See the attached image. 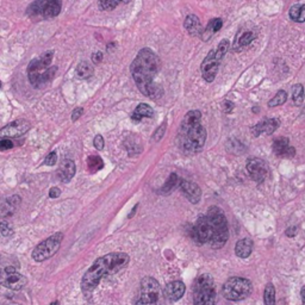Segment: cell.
Here are the masks:
<instances>
[{"label":"cell","instance_id":"obj_1","mask_svg":"<svg viewBox=\"0 0 305 305\" xmlns=\"http://www.w3.org/2000/svg\"><path fill=\"white\" fill-rule=\"evenodd\" d=\"M160 66L159 56L153 50L145 48L140 50L130 67L139 90L143 95L153 100H157L163 94V88L161 87V85L154 82V78L160 71Z\"/></svg>","mask_w":305,"mask_h":305},{"label":"cell","instance_id":"obj_2","mask_svg":"<svg viewBox=\"0 0 305 305\" xmlns=\"http://www.w3.org/2000/svg\"><path fill=\"white\" fill-rule=\"evenodd\" d=\"M129 261V255L125 253H111L95 260L82 278V290L85 292H92L105 276L118 272L119 269L128 265Z\"/></svg>","mask_w":305,"mask_h":305},{"label":"cell","instance_id":"obj_3","mask_svg":"<svg viewBox=\"0 0 305 305\" xmlns=\"http://www.w3.org/2000/svg\"><path fill=\"white\" fill-rule=\"evenodd\" d=\"M201 114L198 110L187 112L180 126L179 141L185 152L197 153L207 141V130L200 124Z\"/></svg>","mask_w":305,"mask_h":305},{"label":"cell","instance_id":"obj_4","mask_svg":"<svg viewBox=\"0 0 305 305\" xmlns=\"http://www.w3.org/2000/svg\"><path fill=\"white\" fill-rule=\"evenodd\" d=\"M207 217L209 222H210L212 230L210 246L215 249L222 248L229 238L228 222L224 212L217 207H211L209 209Z\"/></svg>","mask_w":305,"mask_h":305},{"label":"cell","instance_id":"obj_5","mask_svg":"<svg viewBox=\"0 0 305 305\" xmlns=\"http://www.w3.org/2000/svg\"><path fill=\"white\" fill-rule=\"evenodd\" d=\"M193 305H216L215 283L210 274L198 277L193 286Z\"/></svg>","mask_w":305,"mask_h":305},{"label":"cell","instance_id":"obj_6","mask_svg":"<svg viewBox=\"0 0 305 305\" xmlns=\"http://www.w3.org/2000/svg\"><path fill=\"white\" fill-rule=\"evenodd\" d=\"M56 71V66H47V64L39 57V59L32 60L31 62L29 63V67H27V77H29V80L31 82L32 86L40 88L46 86L48 82L53 80Z\"/></svg>","mask_w":305,"mask_h":305},{"label":"cell","instance_id":"obj_7","mask_svg":"<svg viewBox=\"0 0 305 305\" xmlns=\"http://www.w3.org/2000/svg\"><path fill=\"white\" fill-rule=\"evenodd\" d=\"M253 286L251 280L240 277H232L224 283L222 287V294L229 300H242L251 296Z\"/></svg>","mask_w":305,"mask_h":305},{"label":"cell","instance_id":"obj_8","mask_svg":"<svg viewBox=\"0 0 305 305\" xmlns=\"http://www.w3.org/2000/svg\"><path fill=\"white\" fill-rule=\"evenodd\" d=\"M62 0H35L27 9V15L42 18H54L61 12Z\"/></svg>","mask_w":305,"mask_h":305},{"label":"cell","instance_id":"obj_9","mask_svg":"<svg viewBox=\"0 0 305 305\" xmlns=\"http://www.w3.org/2000/svg\"><path fill=\"white\" fill-rule=\"evenodd\" d=\"M63 235L61 234V232H56V234H54L53 236H50V238L44 240L43 242H41L40 245H37L31 254L33 260L42 262L44 260L51 258L55 253L59 251Z\"/></svg>","mask_w":305,"mask_h":305},{"label":"cell","instance_id":"obj_10","mask_svg":"<svg viewBox=\"0 0 305 305\" xmlns=\"http://www.w3.org/2000/svg\"><path fill=\"white\" fill-rule=\"evenodd\" d=\"M160 287L159 283L152 277H146L142 279L141 287H140L139 304L141 305H153L159 299Z\"/></svg>","mask_w":305,"mask_h":305},{"label":"cell","instance_id":"obj_11","mask_svg":"<svg viewBox=\"0 0 305 305\" xmlns=\"http://www.w3.org/2000/svg\"><path fill=\"white\" fill-rule=\"evenodd\" d=\"M27 280L24 276L17 272L13 267H5L0 269V285L11 289L15 291H19L26 286Z\"/></svg>","mask_w":305,"mask_h":305},{"label":"cell","instance_id":"obj_12","mask_svg":"<svg viewBox=\"0 0 305 305\" xmlns=\"http://www.w3.org/2000/svg\"><path fill=\"white\" fill-rule=\"evenodd\" d=\"M247 172L256 183H261L266 179L267 174H268V166L262 159L259 157H249L246 163Z\"/></svg>","mask_w":305,"mask_h":305},{"label":"cell","instance_id":"obj_13","mask_svg":"<svg viewBox=\"0 0 305 305\" xmlns=\"http://www.w3.org/2000/svg\"><path fill=\"white\" fill-rule=\"evenodd\" d=\"M212 238V230L210 222L207 216L198 218L197 223L192 228V239L198 243H210Z\"/></svg>","mask_w":305,"mask_h":305},{"label":"cell","instance_id":"obj_14","mask_svg":"<svg viewBox=\"0 0 305 305\" xmlns=\"http://www.w3.org/2000/svg\"><path fill=\"white\" fill-rule=\"evenodd\" d=\"M30 123L26 119H17V121L10 123L3 129H0V139L5 137H18L25 133L30 129Z\"/></svg>","mask_w":305,"mask_h":305},{"label":"cell","instance_id":"obj_15","mask_svg":"<svg viewBox=\"0 0 305 305\" xmlns=\"http://www.w3.org/2000/svg\"><path fill=\"white\" fill-rule=\"evenodd\" d=\"M219 66V61L216 59L215 50H211L208 54V56L205 57L203 63H201L200 70H201V75L208 82H212L214 79L216 78Z\"/></svg>","mask_w":305,"mask_h":305},{"label":"cell","instance_id":"obj_16","mask_svg":"<svg viewBox=\"0 0 305 305\" xmlns=\"http://www.w3.org/2000/svg\"><path fill=\"white\" fill-rule=\"evenodd\" d=\"M180 190L183 191L185 197H186L191 203L197 204L198 201L200 200L201 191L197 184L192 183V181H188V180H181Z\"/></svg>","mask_w":305,"mask_h":305},{"label":"cell","instance_id":"obj_17","mask_svg":"<svg viewBox=\"0 0 305 305\" xmlns=\"http://www.w3.org/2000/svg\"><path fill=\"white\" fill-rule=\"evenodd\" d=\"M75 172H77V167H75L74 161L70 159H64L62 162H61L59 170H57V177H59V179L63 181V183H68V181L73 179Z\"/></svg>","mask_w":305,"mask_h":305},{"label":"cell","instance_id":"obj_18","mask_svg":"<svg viewBox=\"0 0 305 305\" xmlns=\"http://www.w3.org/2000/svg\"><path fill=\"white\" fill-rule=\"evenodd\" d=\"M273 150L280 157H292L296 154V150L290 146V141L286 137L277 139L273 142Z\"/></svg>","mask_w":305,"mask_h":305},{"label":"cell","instance_id":"obj_19","mask_svg":"<svg viewBox=\"0 0 305 305\" xmlns=\"http://www.w3.org/2000/svg\"><path fill=\"white\" fill-rule=\"evenodd\" d=\"M185 290H186V287H185L184 283L178 282L177 280V282L167 284V286L164 287L163 292H164V296H166V298H168L170 300L177 301L184 296Z\"/></svg>","mask_w":305,"mask_h":305},{"label":"cell","instance_id":"obj_20","mask_svg":"<svg viewBox=\"0 0 305 305\" xmlns=\"http://www.w3.org/2000/svg\"><path fill=\"white\" fill-rule=\"evenodd\" d=\"M20 205V197L19 196H11L3 201L0 204V215L3 216V218L10 217L17 211V209Z\"/></svg>","mask_w":305,"mask_h":305},{"label":"cell","instance_id":"obj_21","mask_svg":"<svg viewBox=\"0 0 305 305\" xmlns=\"http://www.w3.org/2000/svg\"><path fill=\"white\" fill-rule=\"evenodd\" d=\"M279 126V122L274 118H266L258 123L254 128H253V133L254 136H259L261 133H267V135H270L276 131V129Z\"/></svg>","mask_w":305,"mask_h":305},{"label":"cell","instance_id":"obj_22","mask_svg":"<svg viewBox=\"0 0 305 305\" xmlns=\"http://www.w3.org/2000/svg\"><path fill=\"white\" fill-rule=\"evenodd\" d=\"M253 252V241L251 239H242L236 243L235 254L241 259L248 258Z\"/></svg>","mask_w":305,"mask_h":305},{"label":"cell","instance_id":"obj_23","mask_svg":"<svg viewBox=\"0 0 305 305\" xmlns=\"http://www.w3.org/2000/svg\"><path fill=\"white\" fill-rule=\"evenodd\" d=\"M185 27H186V30L192 36L201 35V24L199 18L196 15H190L186 17V19H185Z\"/></svg>","mask_w":305,"mask_h":305},{"label":"cell","instance_id":"obj_24","mask_svg":"<svg viewBox=\"0 0 305 305\" xmlns=\"http://www.w3.org/2000/svg\"><path fill=\"white\" fill-rule=\"evenodd\" d=\"M153 116V109L150 108L148 104H145V103H142V104H140L137 108L135 109V111H133V114L131 115V118L133 121H141L143 117H152Z\"/></svg>","mask_w":305,"mask_h":305},{"label":"cell","instance_id":"obj_25","mask_svg":"<svg viewBox=\"0 0 305 305\" xmlns=\"http://www.w3.org/2000/svg\"><path fill=\"white\" fill-rule=\"evenodd\" d=\"M290 18L293 22L297 23H304L305 22V4H297L293 5L290 9Z\"/></svg>","mask_w":305,"mask_h":305},{"label":"cell","instance_id":"obj_26","mask_svg":"<svg viewBox=\"0 0 305 305\" xmlns=\"http://www.w3.org/2000/svg\"><path fill=\"white\" fill-rule=\"evenodd\" d=\"M222 25H223V22H222V19H219V18L211 19L210 22H209L207 29H205V31H204V33H205L204 40H208L209 37H211L215 32L219 31V30L222 29Z\"/></svg>","mask_w":305,"mask_h":305},{"label":"cell","instance_id":"obj_27","mask_svg":"<svg viewBox=\"0 0 305 305\" xmlns=\"http://www.w3.org/2000/svg\"><path fill=\"white\" fill-rule=\"evenodd\" d=\"M93 66L90 62H81L77 67V75L80 79H90L93 75Z\"/></svg>","mask_w":305,"mask_h":305},{"label":"cell","instance_id":"obj_28","mask_svg":"<svg viewBox=\"0 0 305 305\" xmlns=\"http://www.w3.org/2000/svg\"><path fill=\"white\" fill-rule=\"evenodd\" d=\"M87 166L91 173H95L104 167V161L97 155H92L87 159Z\"/></svg>","mask_w":305,"mask_h":305},{"label":"cell","instance_id":"obj_29","mask_svg":"<svg viewBox=\"0 0 305 305\" xmlns=\"http://www.w3.org/2000/svg\"><path fill=\"white\" fill-rule=\"evenodd\" d=\"M263 300H265V305H276V289H274L273 284L269 283L266 285Z\"/></svg>","mask_w":305,"mask_h":305},{"label":"cell","instance_id":"obj_30","mask_svg":"<svg viewBox=\"0 0 305 305\" xmlns=\"http://www.w3.org/2000/svg\"><path fill=\"white\" fill-rule=\"evenodd\" d=\"M129 2L130 0H100V2H99V6H100L101 10L111 11V10L117 8L118 5L126 4V3Z\"/></svg>","mask_w":305,"mask_h":305},{"label":"cell","instance_id":"obj_31","mask_svg":"<svg viewBox=\"0 0 305 305\" xmlns=\"http://www.w3.org/2000/svg\"><path fill=\"white\" fill-rule=\"evenodd\" d=\"M178 183H179V178H178L177 174L176 173L171 174L168 180L166 181V184L163 185L162 190H161V191H162V193H164V194L171 193V192H172L174 188L178 186Z\"/></svg>","mask_w":305,"mask_h":305},{"label":"cell","instance_id":"obj_32","mask_svg":"<svg viewBox=\"0 0 305 305\" xmlns=\"http://www.w3.org/2000/svg\"><path fill=\"white\" fill-rule=\"evenodd\" d=\"M292 99L293 103L296 105H301L304 100V87L303 85L297 84L296 86H293L292 88Z\"/></svg>","mask_w":305,"mask_h":305},{"label":"cell","instance_id":"obj_33","mask_svg":"<svg viewBox=\"0 0 305 305\" xmlns=\"http://www.w3.org/2000/svg\"><path fill=\"white\" fill-rule=\"evenodd\" d=\"M286 100H287V93L284 90H280L278 93H277L272 99H270L268 105L270 106V108H274V106L283 105Z\"/></svg>","mask_w":305,"mask_h":305},{"label":"cell","instance_id":"obj_34","mask_svg":"<svg viewBox=\"0 0 305 305\" xmlns=\"http://www.w3.org/2000/svg\"><path fill=\"white\" fill-rule=\"evenodd\" d=\"M228 50H229V41L223 40L221 43H219L217 50H215L216 59H217L218 61H221L225 56V54L228 53Z\"/></svg>","mask_w":305,"mask_h":305},{"label":"cell","instance_id":"obj_35","mask_svg":"<svg viewBox=\"0 0 305 305\" xmlns=\"http://www.w3.org/2000/svg\"><path fill=\"white\" fill-rule=\"evenodd\" d=\"M255 33L252 32V31H246L243 32L241 37H240L239 41H238V44L239 46H247V44H249L252 42L253 40L255 39Z\"/></svg>","mask_w":305,"mask_h":305},{"label":"cell","instance_id":"obj_36","mask_svg":"<svg viewBox=\"0 0 305 305\" xmlns=\"http://www.w3.org/2000/svg\"><path fill=\"white\" fill-rule=\"evenodd\" d=\"M0 231H2V234L4 236H11L13 234V229L11 224H10L5 218H3L2 221H0Z\"/></svg>","mask_w":305,"mask_h":305},{"label":"cell","instance_id":"obj_37","mask_svg":"<svg viewBox=\"0 0 305 305\" xmlns=\"http://www.w3.org/2000/svg\"><path fill=\"white\" fill-rule=\"evenodd\" d=\"M53 57H54V51L49 50V51H46V53H44V54L42 55V56L40 57V59L42 60L43 62L47 64V66H50L51 60H53Z\"/></svg>","mask_w":305,"mask_h":305},{"label":"cell","instance_id":"obj_38","mask_svg":"<svg viewBox=\"0 0 305 305\" xmlns=\"http://www.w3.org/2000/svg\"><path fill=\"white\" fill-rule=\"evenodd\" d=\"M13 148V142L9 139L0 140V150H9Z\"/></svg>","mask_w":305,"mask_h":305},{"label":"cell","instance_id":"obj_39","mask_svg":"<svg viewBox=\"0 0 305 305\" xmlns=\"http://www.w3.org/2000/svg\"><path fill=\"white\" fill-rule=\"evenodd\" d=\"M56 161H57L56 153H50L48 154L46 160H44V164H47V166H54V164L56 163Z\"/></svg>","mask_w":305,"mask_h":305},{"label":"cell","instance_id":"obj_40","mask_svg":"<svg viewBox=\"0 0 305 305\" xmlns=\"http://www.w3.org/2000/svg\"><path fill=\"white\" fill-rule=\"evenodd\" d=\"M93 145L95 148H97L98 150H101L103 148H104V139H103L101 135H97L94 137V141H93Z\"/></svg>","mask_w":305,"mask_h":305},{"label":"cell","instance_id":"obj_41","mask_svg":"<svg viewBox=\"0 0 305 305\" xmlns=\"http://www.w3.org/2000/svg\"><path fill=\"white\" fill-rule=\"evenodd\" d=\"M164 128H166V123H163V124L161 125L160 128L156 130L155 133H154V139H155L156 141H159V140L161 139V137H162L163 132H164Z\"/></svg>","mask_w":305,"mask_h":305},{"label":"cell","instance_id":"obj_42","mask_svg":"<svg viewBox=\"0 0 305 305\" xmlns=\"http://www.w3.org/2000/svg\"><path fill=\"white\" fill-rule=\"evenodd\" d=\"M82 114H84V110L81 108H77L73 111V114H72V119H73V121H78L82 116Z\"/></svg>","mask_w":305,"mask_h":305},{"label":"cell","instance_id":"obj_43","mask_svg":"<svg viewBox=\"0 0 305 305\" xmlns=\"http://www.w3.org/2000/svg\"><path fill=\"white\" fill-rule=\"evenodd\" d=\"M92 60H93L94 63H99L103 60V53H100V51H95V53L92 55Z\"/></svg>","mask_w":305,"mask_h":305},{"label":"cell","instance_id":"obj_44","mask_svg":"<svg viewBox=\"0 0 305 305\" xmlns=\"http://www.w3.org/2000/svg\"><path fill=\"white\" fill-rule=\"evenodd\" d=\"M60 194H61V191H60V188H57V187H53L49 191V197L50 198H57L60 196Z\"/></svg>","mask_w":305,"mask_h":305},{"label":"cell","instance_id":"obj_45","mask_svg":"<svg viewBox=\"0 0 305 305\" xmlns=\"http://www.w3.org/2000/svg\"><path fill=\"white\" fill-rule=\"evenodd\" d=\"M297 234V228H294V227H292V228H290L289 230L286 231V235L289 236V238H293L294 235Z\"/></svg>","mask_w":305,"mask_h":305},{"label":"cell","instance_id":"obj_46","mask_svg":"<svg viewBox=\"0 0 305 305\" xmlns=\"http://www.w3.org/2000/svg\"><path fill=\"white\" fill-rule=\"evenodd\" d=\"M232 108H234V104H232L231 101H225V105H224L225 112H230Z\"/></svg>","mask_w":305,"mask_h":305},{"label":"cell","instance_id":"obj_47","mask_svg":"<svg viewBox=\"0 0 305 305\" xmlns=\"http://www.w3.org/2000/svg\"><path fill=\"white\" fill-rule=\"evenodd\" d=\"M300 296H301V303H303V305H305V286L301 287Z\"/></svg>","mask_w":305,"mask_h":305},{"label":"cell","instance_id":"obj_48","mask_svg":"<svg viewBox=\"0 0 305 305\" xmlns=\"http://www.w3.org/2000/svg\"><path fill=\"white\" fill-rule=\"evenodd\" d=\"M50 305H59V303H57V301H55V303H53V304H50Z\"/></svg>","mask_w":305,"mask_h":305},{"label":"cell","instance_id":"obj_49","mask_svg":"<svg viewBox=\"0 0 305 305\" xmlns=\"http://www.w3.org/2000/svg\"><path fill=\"white\" fill-rule=\"evenodd\" d=\"M0 87H2V82H0Z\"/></svg>","mask_w":305,"mask_h":305}]
</instances>
